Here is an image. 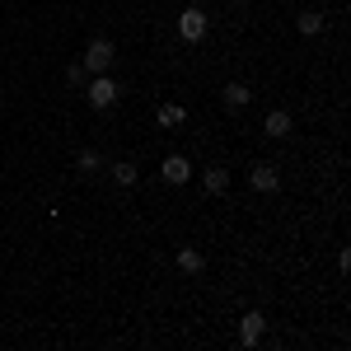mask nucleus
Returning <instances> with one entry per match:
<instances>
[{
    "label": "nucleus",
    "mask_w": 351,
    "mask_h": 351,
    "mask_svg": "<svg viewBox=\"0 0 351 351\" xmlns=\"http://www.w3.org/2000/svg\"><path fill=\"white\" fill-rule=\"evenodd\" d=\"M160 178H164V183H173V188H178V183H188V178H192V164L183 160V155H169V160L160 164Z\"/></svg>",
    "instance_id": "6"
},
{
    "label": "nucleus",
    "mask_w": 351,
    "mask_h": 351,
    "mask_svg": "<svg viewBox=\"0 0 351 351\" xmlns=\"http://www.w3.org/2000/svg\"><path fill=\"white\" fill-rule=\"evenodd\" d=\"M291 127H295V122H291V112H286V108L267 112V122H263V132H267L271 141H281V136H291Z\"/></svg>",
    "instance_id": "8"
},
{
    "label": "nucleus",
    "mask_w": 351,
    "mask_h": 351,
    "mask_svg": "<svg viewBox=\"0 0 351 351\" xmlns=\"http://www.w3.org/2000/svg\"><path fill=\"white\" fill-rule=\"evenodd\" d=\"M84 75H89V71H84L80 61H75V66H71V71H66V84H84Z\"/></svg>",
    "instance_id": "15"
},
{
    "label": "nucleus",
    "mask_w": 351,
    "mask_h": 351,
    "mask_svg": "<svg viewBox=\"0 0 351 351\" xmlns=\"http://www.w3.org/2000/svg\"><path fill=\"white\" fill-rule=\"evenodd\" d=\"M300 33H304V38H314V33H324V14H319V10H300Z\"/></svg>",
    "instance_id": "13"
},
{
    "label": "nucleus",
    "mask_w": 351,
    "mask_h": 351,
    "mask_svg": "<svg viewBox=\"0 0 351 351\" xmlns=\"http://www.w3.org/2000/svg\"><path fill=\"white\" fill-rule=\"evenodd\" d=\"M173 263H178L183 276H202V271H206V258H202L197 248H178V253H173Z\"/></svg>",
    "instance_id": "7"
},
{
    "label": "nucleus",
    "mask_w": 351,
    "mask_h": 351,
    "mask_svg": "<svg viewBox=\"0 0 351 351\" xmlns=\"http://www.w3.org/2000/svg\"><path fill=\"white\" fill-rule=\"evenodd\" d=\"M263 332H267V314L248 309V314L239 319V342H243V347H258V342H263Z\"/></svg>",
    "instance_id": "4"
},
{
    "label": "nucleus",
    "mask_w": 351,
    "mask_h": 351,
    "mask_svg": "<svg viewBox=\"0 0 351 351\" xmlns=\"http://www.w3.org/2000/svg\"><path fill=\"white\" fill-rule=\"evenodd\" d=\"M155 117H160V127H183V122H188V108H183V104H160Z\"/></svg>",
    "instance_id": "12"
},
{
    "label": "nucleus",
    "mask_w": 351,
    "mask_h": 351,
    "mask_svg": "<svg viewBox=\"0 0 351 351\" xmlns=\"http://www.w3.org/2000/svg\"><path fill=\"white\" fill-rule=\"evenodd\" d=\"M136 178H141L136 160H117L112 164V183H117V188H136Z\"/></svg>",
    "instance_id": "10"
},
{
    "label": "nucleus",
    "mask_w": 351,
    "mask_h": 351,
    "mask_svg": "<svg viewBox=\"0 0 351 351\" xmlns=\"http://www.w3.org/2000/svg\"><path fill=\"white\" fill-rule=\"evenodd\" d=\"M112 56H117V47H112L108 38H94V43H89V47H84V71H89V75H104V71H108L112 66Z\"/></svg>",
    "instance_id": "2"
},
{
    "label": "nucleus",
    "mask_w": 351,
    "mask_h": 351,
    "mask_svg": "<svg viewBox=\"0 0 351 351\" xmlns=\"http://www.w3.org/2000/svg\"><path fill=\"white\" fill-rule=\"evenodd\" d=\"M202 183H206V192H211V197H225V192H230V169H225V164H211Z\"/></svg>",
    "instance_id": "9"
},
{
    "label": "nucleus",
    "mask_w": 351,
    "mask_h": 351,
    "mask_svg": "<svg viewBox=\"0 0 351 351\" xmlns=\"http://www.w3.org/2000/svg\"><path fill=\"white\" fill-rule=\"evenodd\" d=\"M220 94H225V108H243V104L253 99V89H248V84H239V80H230Z\"/></svg>",
    "instance_id": "11"
},
{
    "label": "nucleus",
    "mask_w": 351,
    "mask_h": 351,
    "mask_svg": "<svg viewBox=\"0 0 351 351\" xmlns=\"http://www.w3.org/2000/svg\"><path fill=\"white\" fill-rule=\"evenodd\" d=\"M84 99H89V108H94V112H108L112 104L122 99V84H117L108 71H104V75H94V80L84 84Z\"/></svg>",
    "instance_id": "1"
},
{
    "label": "nucleus",
    "mask_w": 351,
    "mask_h": 351,
    "mask_svg": "<svg viewBox=\"0 0 351 351\" xmlns=\"http://www.w3.org/2000/svg\"><path fill=\"white\" fill-rule=\"evenodd\" d=\"M206 28H211V19H206V10H197V5L178 14V33H183V43H202Z\"/></svg>",
    "instance_id": "3"
},
{
    "label": "nucleus",
    "mask_w": 351,
    "mask_h": 351,
    "mask_svg": "<svg viewBox=\"0 0 351 351\" xmlns=\"http://www.w3.org/2000/svg\"><path fill=\"white\" fill-rule=\"evenodd\" d=\"M99 155H94V150H80V155H75V169H80V173H94V169H99Z\"/></svg>",
    "instance_id": "14"
},
{
    "label": "nucleus",
    "mask_w": 351,
    "mask_h": 351,
    "mask_svg": "<svg viewBox=\"0 0 351 351\" xmlns=\"http://www.w3.org/2000/svg\"><path fill=\"white\" fill-rule=\"evenodd\" d=\"M248 183H253V192H276L281 188V173H276V164H253Z\"/></svg>",
    "instance_id": "5"
}]
</instances>
